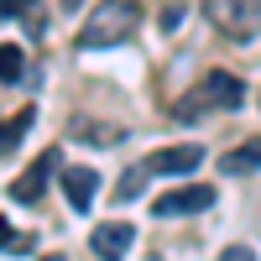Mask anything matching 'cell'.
Returning <instances> with one entry per match:
<instances>
[{
  "instance_id": "6da1fadb",
  "label": "cell",
  "mask_w": 261,
  "mask_h": 261,
  "mask_svg": "<svg viewBox=\"0 0 261 261\" xmlns=\"http://www.w3.org/2000/svg\"><path fill=\"white\" fill-rule=\"evenodd\" d=\"M136 27H141V11L130 6V0H105V6H94V16L79 27V47L84 53L115 47V42H125Z\"/></svg>"
},
{
  "instance_id": "7a4b0ae2",
  "label": "cell",
  "mask_w": 261,
  "mask_h": 261,
  "mask_svg": "<svg viewBox=\"0 0 261 261\" xmlns=\"http://www.w3.org/2000/svg\"><path fill=\"white\" fill-rule=\"evenodd\" d=\"M199 162H204V146H199V141H183V146H162V151H151L141 167L151 172V178H188Z\"/></svg>"
},
{
  "instance_id": "3957f363",
  "label": "cell",
  "mask_w": 261,
  "mask_h": 261,
  "mask_svg": "<svg viewBox=\"0 0 261 261\" xmlns=\"http://www.w3.org/2000/svg\"><path fill=\"white\" fill-rule=\"evenodd\" d=\"M209 204H214V188H209V183H188V188L162 193V199L151 204V214H162V220H178V214H199V209H209Z\"/></svg>"
},
{
  "instance_id": "277c9868",
  "label": "cell",
  "mask_w": 261,
  "mask_h": 261,
  "mask_svg": "<svg viewBox=\"0 0 261 261\" xmlns=\"http://www.w3.org/2000/svg\"><path fill=\"white\" fill-rule=\"evenodd\" d=\"M241 99H246V84L235 79V73H225V68L204 73V94H199V105H214V110H241Z\"/></svg>"
},
{
  "instance_id": "5b68a950",
  "label": "cell",
  "mask_w": 261,
  "mask_h": 261,
  "mask_svg": "<svg viewBox=\"0 0 261 261\" xmlns=\"http://www.w3.org/2000/svg\"><path fill=\"white\" fill-rule=\"evenodd\" d=\"M53 167H58V151H42V157H37V162L27 167V178H16V183H11V199H21V204L42 199V188H47Z\"/></svg>"
},
{
  "instance_id": "8992f818",
  "label": "cell",
  "mask_w": 261,
  "mask_h": 261,
  "mask_svg": "<svg viewBox=\"0 0 261 261\" xmlns=\"http://www.w3.org/2000/svg\"><path fill=\"white\" fill-rule=\"evenodd\" d=\"M89 246H94L99 256H125L130 246H136V230H130L125 220H110V225H99V230L89 235Z\"/></svg>"
},
{
  "instance_id": "52a82bcc",
  "label": "cell",
  "mask_w": 261,
  "mask_h": 261,
  "mask_svg": "<svg viewBox=\"0 0 261 261\" xmlns=\"http://www.w3.org/2000/svg\"><path fill=\"white\" fill-rule=\"evenodd\" d=\"M63 188H68V204L84 214V209H89L94 204V188H99V172L94 167H68V172H63Z\"/></svg>"
},
{
  "instance_id": "ba28073f",
  "label": "cell",
  "mask_w": 261,
  "mask_h": 261,
  "mask_svg": "<svg viewBox=\"0 0 261 261\" xmlns=\"http://www.w3.org/2000/svg\"><path fill=\"white\" fill-rule=\"evenodd\" d=\"M225 27H230V37H251L261 27V0H230Z\"/></svg>"
},
{
  "instance_id": "9c48e42d",
  "label": "cell",
  "mask_w": 261,
  "mask_h": 261,
  "mask_svg": "<svg viewBox=\"0 0 261 261\" xmlns=\"http://www.w3.org/2000/svg\"><path fill=\"white\" fill-rule=\"evenodd\" d=\"M220 167H225V172H256V167H261V141H251V146H241V151H225Z\"/></svg>"
},
{
  "instance_id": "30bf717a",
  "label": "cell",
  "mask_w": 261,
  "mask_h": 261,
  "mask_svg": "<svg viewBox=\"0 0 261 261\" xmlns=\"http://www.w3.org/2000/svg\"><path fill=\"white\" fill-rule=\"evenodd\" d=\"M21 73H27V53H21L16 42H6V47H0V79H6V84H16Z\"/></svg>"
},
{
  "instance_id": "8fae6325",
  "label": "cell",
  "mask_w": 261,
  "mask_h": 261,
  "mask_svg": "<svg viewBox=\"0 0 261 261\" xmlns=\"http://www.w3.org/2000/svg\"><path fill=\"white\" fill-rule=\"evenodd\" d=\"M27 125H32V110H21V115H11L6 125H0V151H11L21 136H27Z\"/></svg>"
},
{
  "instance_id": "7c38bea8",
  "label": "cell",
  "mask_w": 261,
  "mask_h": 261,
  "mask_svg": "<svg viewBox=\"0 0 261 261\" xmlns=\"http://www.w3.org/2000/svg\"><path fill=\"white\" fill-rule=\"evenodd\" d=\"M146 178H151L146 167H130L125 178H120V188H115V193H120V199H130V193H141V183H146Z\"/></svg>"
},
{
  "instance_id": "4fadbf2b",
  "label": "cell",
  "mask_w": 261,
  "mask_h": 261,
  "mask_svg": "<svg viewBox=\"0 0 261 261\" xmlns=\"http://www.w3.org/2000/svg\"><path fill=\"white\" fill-rule=\"evenodd\" d=\"M32 11V0H0V16L6 21H16V16H27Z\"/></svg>"
},
{
  "instance_id": "5bb4252c",
  "label": "cell",
  "mask_w": 261,
  "mask_h": 261,
  "mask_svg": "<svg viewBox=\"0 0 261 261\" xmlns=\"http://www.w3.org/2000/svg\"><path fill=\"white\" fill-rule=\"evenodd\" d=\"M73 6H79V0H63V11H73Z\"/></svg>"
},
{
  "instance_id": "9a60e30c",
  "label": "cell",
  "mask_w": 261,
  "mask_h": 261,
  "mask_svg": "<svg viewBox=\"0 0 261 261\" xmlns=\"http://www.w3.org/2000/svg\"><path fill=\"white\" fill-rule=\"evenodd\" d=\"M0 241H6V220H0Z\"/></svg>"
}]
</instances>
